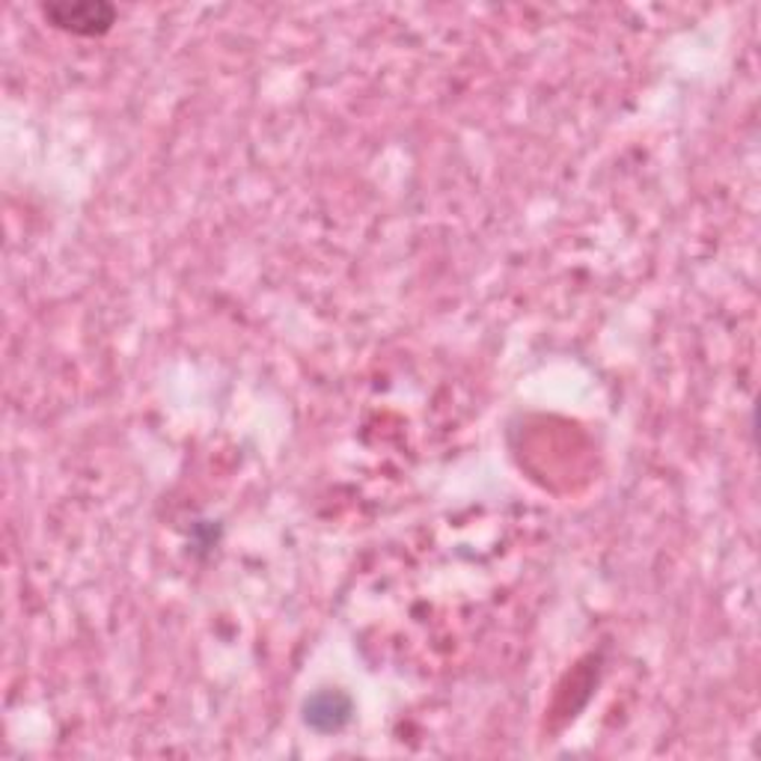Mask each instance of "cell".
I'll list each match as a JSON object with an SVG mask.
<instances>
[{
  "mask_svg": "<svg viewBox=\"0 0 761 761\" xmlns=\"http://www.w3.org/2000/svg\"><path fill=\"white\" fill-rule=\"evenodd\" d=\"M48 19H54L60 27H69L75 33H99L113 21L111 7L101 3H75V7H48Z\"/></svg>",
  "mask_w": 761,
  "mask_h": 761,
  "instance_id": "cell-1",
  "label": "cell"
}]
</instances>
